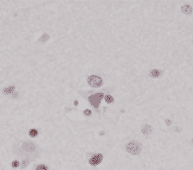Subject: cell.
Masks as SVG:
<instances>
[{
	"instance_id": "cell-1",
	"label": "cell",
	"mask_w": 193,
	"mask_h": 170,
	"mask_svg": "<svg viewBox=\"0 0 193 170\" xmlns=\"http://www.w3.org/2000/svg\"><path fill=\"white\" fill-rule=\"evenodd\" d=\"M21 149L23 150V153L20 155V156L25 157V159H28L30 156H33V157L38 156V155H35L36 153L39 154L38 147L36 146V144H34L32 142H24V143H22Z\"/></svg>"
},
{
	"instance_id": "cell-2",
	"label": "cell",
	"mask_w": 193,
	"mask_h": 170,
	"mask_svg": "<svg viewBox=\"0 0 193 170\" xmlns=\"http://www.w3.org/2000/svg\"><path fill=\"white\" fill-rule=\"evenodd\" d=\"M125 149L131 155H137L142 151V144L137 141H130L127 144Z\"/></svg>"
},
{
	"instance_id": "cell-3",
	"label": "cell",
	"mask_w": 193,
	"mask_h": 170,
	"mask_svg": "<svg viewBox=\"0 0 193 170\" xmlns=\"http://www.w3.org/2000/svg\"><path fill=\"white\" fill-rule=\"evenodd\" d=\"M87 82L88 85L92 88H100L101 86L103 84V80L101 77L99 76H95V75H92L88 77L87 78Z\"/></svg>"
},
{
	"instance_id": "cell-4",
	"label": "cell",
	"mask_w": 193,
	"mask_h": 170,
	"mask_svg": "<svg viewBox=\"0 0 193 170\" xmlns=\"http://www.w3.org/2000/svg\"><path fill=\"white\" fill-rule=\"evenodd\" d=\"M102 159L103 155L101 154H96L89 159V164L92 166H97L102 162Z\"/></svg>"
},
{
	"instance_id": "cell-5",
	"label": "cell",
	"mask_w": 193,
	"mask_h": 170,
	"mask_svg": "<svg viewBox=\"0 0 193 170\" xmlns=\"http://www.w3.org/2000/svg\"><path fill=\"white\" fill-rule=\"evenodd\" d=\"M141 131H142V133H143V135L149 136V135H150V134L153 132V127H152L150 125H148V124L143 125L142 127H141Z\"/></svg>"
},
{
	"instance_id": "cell-6",
	"label": "cell",
	"mask_w": 193,
	"mask_h": 170,
	"mask_svg": "<svg viewBox=\"0 0 193 170\" xmlns=\"http://www.w3.org/2000/svg\"><path fill=\"white\" fill-rule=\"evenodd\" d=\"M181 11H182L184 14H185V15H192L193 10L191 5H189V4H185V5H183V6L181 7Z\"/></svg>"
},
{
	"instance_id": "cell-7",
	"label": "cell",
	"mask_w": 193,
	"mask_h": 170,
	"mask_svg": "<svg viewBox=\"0 0 193 170\" xmlns=\"http://www.w3.org/2000/svg\"><path fill=\"white\" fill-rule=\"evenodd\" d=\"M161 75H162V71H161V70H157V69L151 70L150 71V76L151 77H154V78L160 77Z\"/></svg>"
},
{
	"instance_id": "cell-8",
	"label": "cell",
	"mask_w": 193,
	"mask_h": 170,
	"mask_svg": "<svg viewBox=\"0 0 193 170\" xmlns=\"http://www.w3.org/2000/svg\"><path fill=\"white\" fill-rule=\"evenodd\" d=\"M15 89H16V87H15V86H10V87H9V88H5L3 89V93L6 94V95H9V94H10V93H12L13 91H15Z\"/></svg>"
},
{
	"instance_id": "cell-9",
	"label": "cell",
	"mask_w": 193,
	"mask_h": 170,
	"mask_svg": "<svg viewBox=\"0 0 193 170\" xmlns=\"http://www.w3.org/2000/svg\"><path fill=\"white\" fill-rule=\"evenodd\" d=\"M29 136L32 138H35L38 136V131L36 129H31L29 131Z\"/></svg>"
},
{
	"instance_id": "cell-10",
	"label": "cell",
	"mask_w": 193,
	"mask_h": 170,
	"mask_svg": "<svg viewBox=\"0 0 193 170\" xmlns=\"http://www.w3.org/2000/svg\"><path fill=\"white\" fill-rule=\"evenodd\" d=\"M105 100H106V102H107V103L113 102V97L112 95H107L105 96Z\"/></svg>"
},
{
	"instance_id": "cell-11",
	"label": "cell",
	"mask_w": 193,
	"mask_h": 170,
	"mask_svg": "<svg viewBox=\"0 0 193 170\" xmlns=\"http://www.w3.org/2000/svg\"><path fill=\"white\" fill-rule=\"evenodd\" d=\"M28 163H29V160H28V159H23V160L21 161V168H22V169L26 168V167L28 165Z\"/></svg>"
},
{
	"instance_id": "cell-12",
	"label": "cell",
	"mask_w": 193,
	"mask_h": 170,
	"mask_svg": "<svg viewBox=\"0 0 193 170\" xmlns=\"http://www.w3.org/2000/svg\"><path fill=\"white\" fill-rule=\"evenodd\" d=\"M36 170H48V168L45 165H39L36 168Z\"/></svg>"
},
{
	"instance_id": "cell-13",
	"label": "cell",
	"mask_w": 193,
	"mask_h": 170,
	"mask_svg": "<svg viewBox=\"0 0 193 170\" xmlns=\"http://www.w3.org/2000/svg\"><path fill=\"white\" fill-rule=\"evenodd\" d=\"M11 166H12L13 168H17V167L19 166V162H18V161H14V162H12Z\"/></svg>"
},
{
	"instance_id": "cell-14",
	"label": "cell",
	"mask_w": 193,
	"mask_h": 170,
	"mask_svg": "<svg viewBox=\"0 0 193 170\" xmlns=\"http://www.w3.org/2000/svg\"><path fill=\"white\" fill-rule=\"evenodd\" d=\"M83 113H84V115H85V116H90L92 113H91V111H90L89 109H86V110H84Z\"/></svg>"
},
{
	"instance_id": "cell-15",
	"label": "cell",
	"mask_w": 193,
	"mask_h": 170,
	"mask_svg": "<svg viewBox=\"0 0 193 170\" xmlns=\"http://www.w3.org/2000/svg\"><path fill=\"white\" fill-rule=\"evenodd\" d=\"M166 122H167V123L168 124L167 126H170V124H171V121H170V120H166Z\"/></svg>"
},
{
	"instance_id": "cell-16",
	"label": "cell",
	"mask_w": 193,
	"mask_h": 170,
	"mask_svg": "<svg viewBox=\"0 0 193 170\" xmlns=\"http://www.w3.org/2000/svg\"><path fill=\"white\" fill-rule=\"evenodd\" d=\"M77 104H78V102H77V101H76V102H75V105H77Z\"/></svg>"
}]
</instances>
